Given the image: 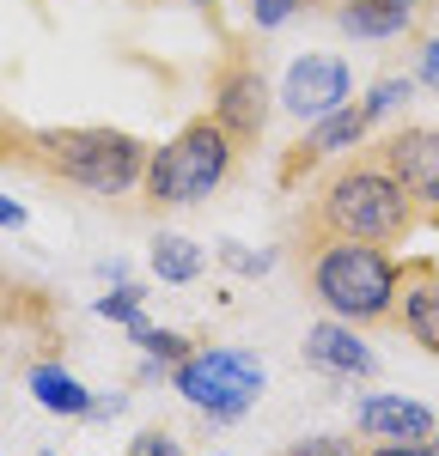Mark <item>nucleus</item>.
Returning a JSON list of instances; mask_svg holds the SVG:
<instances>
[{"instance_id": "17", "label": "nucleus", "mask_w": 439, "mask_h": 456, "mask_svg": "<svg viewBox=\"0 0 439 456\" xmlns=\"http://www.w3.org/2000/svg\"><path fill=\"white\" fill-rule=\"evenodd\" d=\"M409 92H415V79H409V73H378V79H372V92H366L354 110L366 116V128H378V122H385V110L409 104Z\"/></svg>"}, {"instance_id": "7", "label": "nucleus", "mask_w": 439, "mask_h": 456, "mask_svg": "<svg viewBox=\"0 0 439 456\" xmlns=\"http://www.w3.org/2000/svg\"><path fill=\"white\" fill-rule=\"evenodd\" d=\"M372 152H378L385 171L402 183L415 219H421V225H439V122L434 128H397V134L372 141Z\"/></svg>"}, {"instance_id": "8", "label": "nucleus", "mask_w": 439, "mask_h": 456, "mask_svg": "<svg viewBox=\"0 0 439 456\" xmlns=\"http://www.w3.org/2000/svg\"><path fill=\"white\" fill-rule=\"evenodd\" d=\"M354 98V73H348V61L342 55H299L287 73H281V92H275V104L287 110L293 122H318V116H329V110H342Z\"/></svg>"}, {"instance_id": "13", "label": "nucleus", "mask_w": 439, "mask_h": 456, "mask_svg": "<svg viewBox=\"0 0 439 456\" xmlns=\"http://www.w3.org/2000/svg\"><path fill=\"white\" fill-rule=\"evenodd\" d=\"M305 359L318 365V371H329V378H378V353L360 341V329H348V322H335V316H324L311 335H305Z\"/></svg>"}, {"instance_id": "25", "label": "nucleus", "mask_w": 439, "mask_h": 456, "mask_svg": "<svg viewBox=\"0 0 439 456\" xmlns=\"http://www.w3.org/2000/svg\"><path fill=\"white\" fill-rule=\"evenodd\" d=\"M0 225H6V232H19V225H25V208H19V201H6V195H0Z\"/></svg>"}, {"instance_id": "27", "label": "nucleus", "mask_w": 439, "mask_h": 456, "mask_svg": "<svg viewBox=\"0 0 439 456\" xmlns=\"http://www.w3.org/2000/svg\"><path fill=\"white\" fill-rule=\"evenodd\" d=\"M305 6H318V0H293V12H305Z\"/></svg>"}, {"instance_id": "14", "label": "nucleus", "mask_w": 439, "mask_h": 456, "mask_svg": "<svg viewBox=\"0 0 439 456\" xmlns=\"http://www.w3.org/2000/svg\"><path fill=\"white\" fill-rule=\"evenodd\" d=\"M25 384H31V395L49 408V414H62V420H92V389L79 384L73 371H62L55 359H37Z\"/></svg>"}, {"instance_id": "12", "label": "nucleus", "mask_w": 439, "mask_h": 456, "mask_svg": "<svg viewBox=\"0 0 439 456\" xmlns=\"http://www.w3.org/2000/svg\"><path fill=\"white\" fill-rule=\"evenodd\" d=\"M427 12H434V0H342L329 19L360 43H397V37L421 31Z\"/></svg>"}, {"instance_id": "9", "label": "nucleus", "mask_w": 439, "mask_h": 456, "mask_svg": "<svg viewBox=\"0 0 439 456\" xmlns=\"http://www.w3.org/2000/svg\"><path fill=\"white\" fill-rule=\"evenodd\" d=\"M366 134H372V128H366V116H360L354 104H342V110H329V116H318V122H311V134H305V141H299L287 159H281V183L293 189V183H305L318 165L348 159V152H354Z\"/></svg>"}, {"instance_id": "11", "label": "nucleus", "mask_w": 439, "mask_h": 456, "mask_svg": "<svg viewBox=\"0 0 439 456\" xmlns=\"http://www.w3.org/2000/svg\"><path fill=\"white\" fill-rule=\"evenodd\" d=\"M434 426L439 420L421 408V402H402V395H391V389L360 395V408H354V432L372 438V444H427Z\"/></svg>"}, {"instance_id": "21", "label": "nucleus", "mask_w": 439, "mask_h": 456, "mask_svg": "<svg viewBox=\"0 0 439 456\" xmlns=\"http://www.w3.org/2000/svg\"><path fill=\"white\" fill-rule=\"evenodd\" d=\"M415 86L439 92V37H421V55H415Z\"/></svg>"}, {"instance_id": "19", "label": "nucleus", "mask_w": 439, "mask_h": 456, "mask_svg": "<svg viewBox=\"0 0 439 456\" xmlns=\"http://www.w3.org/2000/svg\"><path fill=\"white\" fill-rule=\"evenodd\" d=\"M275 456H366V444L360 438H342V432H305V438L281 444Z\"/></svg>"}, {"instance_id": "26", "label": "nucleus", "mask_w": 439, "mask_h": 456, "mask_svg": "<svg viewBox=\"0 0 439 456\" xmlns=\"http://www.w3.org/2000/svg\"><path fill=\"white\" fill-rule=\"evenodd\" d=\"M153 6H202V12H214L220 0H153Z\"/></svg>"}, {"instance_id": "28", "label": "nucleus", "mask_w": 439, "mask_h": 456, "mask_svg": "<svg viewBox=\"0 0 439 456\" xmlns=\"http://www.w3.org/2000/svg\"><path fill=\"white\" fill-rule=\"evenodd\" d=\"M427 444H434V451H439V426H434V438H427Z\"/></svg>"}, {"instance_id": "22", "label": "nucleus", "mask_w": 439, "mask_h": 456, "mask_svg": "<svg viewBox=\"0 0 439 456\" xmlns=\"http://www.w3.org/2000/svg\"><path fill=\"white\" fill-rule=\"evenodd\" d=\"M251 19L262 25V31H275V25L293 19V0H251Z\"/></svg>"}, {"instance_id": "24", "label": "nucleus", "mask_w": 439, "mask_h": 456, "mask_svg": "<svg viewBox=\"0 0 439 456\" xmlns=\"http://www.w3.org/2000/svg\"><path fill=\"white\" fill-rule=\"evenodd\" d=\"M366 456H439L434 444H366Z\"/></svg>"}, {"instance_id": "1", "label": "nucleus", "mask_w": 439, "mask_h": 456, "mask_svg": "<svg viewBox=\"0 0 439 456\" xmlns=\"http://www.w3.org/2000/svg\"><path fill=\"white\" fill-rule=\"evenodd\" d=\"M415 208L402 195V183L385 171V159L372 146H354L348 159H335L318 189L305 195L299 208V232H318V238H354V244H378L397 249L415 238Z\"/></svg>"}, {"instance_id": "18", "label": "nucleus", "mask_w": 439, "mask_h": 456, "mask_svg": "<svg viewBox=\"0 0 439 456\" xmlns=\"http://www.w3.org/2000/svg\"><path fill=\"white\" fill-rule=\"evenodd\" d=\"M189 347H195V341H183L178 329H153V322H146V335H141L146 378H171V365H178V359H183Z\"/></svg>"}, {"instance_id": "20", "label": "nucleus", "mask_w": 439, "mask_h": 456, "mask_svg": "<svg viewBox=\"0 0 439 456\" xmlns=\"http://www.w3.org/2000/svg\"><path fill=\"white\" fill-rule=\"evenodd\" d=\"M128 456H183V444L165 432V426H146V432L128 438Z\"/></svg>"}, {"instance_id": "2", "label": "nucleus", "mask_w": 439, "mask_h": 456, "mask_svg": "<svg viewBox=\"0 0 439 456\" xmlns=\"http://www.w3.org/2000/svg\"><path fill=\"white\" fill-rule=\"evenodd\" d=\"M293 268H299V286L311 292V305L324 316L348 322V329H391L397 274H402L397 249L293 232Z\"/></svg>"}, {"instance_id": "10", "label": "nucleus", "mask_w": 439, "mask_h": 456, "mask_svg": "<svg viewBox=\"0 0 439 456\" xmlns=\"http://www.w3.org/2000/svg\"><path fill=\"white\" fill-rule=\"evenodd\" d=\"M391 322H397L421 353L439 359V262H427V256H402L397 311H391Z\"/></svg>"}, {"instance_id": "4", "label": "nucleus", "mask_w": 439, "mask_h": 456, "mask_svg": "<svg viewBox=\"0 0 439 456\" xmlns=\"http://www.w3.org/2000/svg\"><path fill=\"white\" fill-rule=\"evenodd\" d=\"M238 171V146L226 141L214 116H189L171 141L146 159L141 195L146 208H202L208 195H220V183Z\"/></svg>"}, {"instance_id": "3", "label": "nucleus", "mask_w": 439, "mask_h": 456, "mask_svg": "<svg viewBox=\"0 0 439 456\" xmlns=\"http://www.w3.org/2000/svg\"><path fill=\"white\" fill-rule=\"evenodd\" d=\"M37 159H43V171L55 183L86 189V195H135L146 176V146L135 134H122V128H92V122L43 128Z\"/></svg>"}, {"instance_id": "16", "label": "nucleus", "mask_w": 439, "mask_h": 456, "mask_svg": "<svg viewBox=\"0 0 439 456\" xmlns=\"http://www.w3.org/2000/svg\"><path fill=\"white\" fill-rule=\"evenodd\" d=\"M141 305H146V286L116 281V292H104V298H98V316H104V322H122V329L141 341V335H146V311H141Z\"/></svg>"}, {"instance_id": "15", "label": "nucleus", "mask_w": 439, "mask_h": 456, "mask_svg": "<svg viewBox=\"0 0 439 456\" xmlns=\"http://www.w3.org/2000/svg\"><path fill=\"white\" fill-rule=\"evenodd\" d=\"M146 256H153V274H159L165 286H189V281H202V262H208V256L189 244L183 232H159Z\"/></svg>"}, {"instance_id": "6", "label": "nucleus", "mask_w": 439, "mask_h": 456, "mask_svg": "<svg viewBox=\"0 0 439 456\" xmlns=\"http://www.w3.org/2000/svg\"><path fill=\"white\" fill-rule=\"evenodd\" d=\"M269 110H275V92H269V79L256 68V55L226 49L214 61V110L208 116L226 128V141L238 146V159L269 134Z\"/></svg>"}, {"instance_id": "5", "label": "nucleus", "mask_w": 439, "mask_h": 456, "mask_svg": "<svg viewBox=\"0 0 439 456\" xmlns=\"http://www.w3.org/2000/svg\"><path fill=\"white\" fill-rule=\"evenodd\" d=\"M171 389L202 414L208 426H238L262 402V359L256 353H238V347H189L171 365Z\"/></svg>"}, {"instance_id": "23", "label": "nucleus", "mask_w": 439, "mask_h": 456, "mask_svg": "<svg viewBox=\"0 0 439 456\" xmlns=\"http://www.w3.org/2000/svg\"><path fill=\"white\" fill-rule=\"evenodd\" d=\"M220 262H226V268H238V274H262V268H269V256H244L238 244L220 249Z\"/></svg>"}]
</instances>
